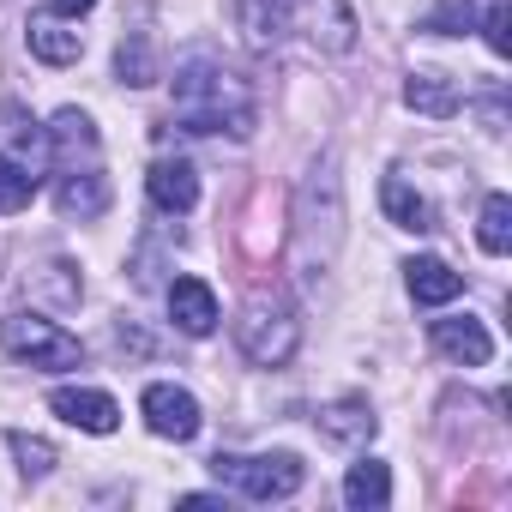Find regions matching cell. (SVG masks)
<instances>
[{
    "label": "cell",
    "instance_id": "obj_1",
    "mask_svg": "<svg viewBox=\"0 0 512 512\" xmlns=\"http://www.w3.org/2000/svg\"><path fill=\"white\" fill-rule=\"evenodd\" d=\"M169 103L181 133H199V139H253V127H260L253 85L217 55H187L169 79Z\"/></svg>",
    "mask_w": 512,
    "mask_h": 512
},
{
    "label": "cell",
    "instance_id": "obj_2",
    "mask_svg": "<svg viewBox=\"0 0 512 512\" xmlns=\"http://www.w3.org/2000/svg\"><path fill=\"white\" fill-rule=\"evenodd\" d=\"M338 241H344V181H338V157L326 151L296 187V278L302 284L326 278V266L338 260Z\"/></svg>",
    "mask_w": 512,
    "mask_h": 512
},
{
    "label": "cell",
    "instance_id": "obj_3",
    "mask_svg": "<svg viewBox=\"0 0 512 512\" xmlns=\"http://www.w3.org/2000/svg\"><path fill=\"white\" fill-rule=\"evenodd\" d=\"M235 344L253 368H284L296 350H302V320L284 296H253L241 314H235Z\"/></svg>",
    "mask_w": 512,
    "mask_h": 512
},
{
    "label": "cell",
    "instance_id": "obj_4",
    "mask_svg": "<svg viewBox=\"0 0 512 512\" xmlns=\"http://www.w3.org/2000/svg\"><path fill=\"white\" fill-rule=\"evenodd\" d=\"M0 350L13 362H25V368H43V374H61V368L85 362V344L67 326H55L49 314H37V308H13L0 320Z\"/></svg>",
    "mask_w": 512,
    "mask_h": 512
},
{
    "label": "cell",
    "instance_id": "obj_5",
    "mask_svg": "<svg viewBox=\"0 0 512 512\" xmlns=\"http://www.w3.org/2000/svg\"><path fill=\"white\" fill-rule=\"evenodd\" d=\"M211 476L247 500H290L302 482H308V464L296 452H217L211 458Z\"/></svg>",
    "mask_w": 512,
    "mask_h": 512
},
{
    "label": "cell",
    "instance_id": "obj_6",
    "mask_svg": "<svg viewBox=\"0 0 512 512\" xmlns=\"http://www.w3.org/2000/svg\"><path fill=\"white\" fill-rule=\"evenodd\" d=\"M272 7L284 13L290 31H308L314 49H326V55H350L356 49V13L344 7V0H272Z\"/></svg>",
    "mask_w": 512,
    "mask_h": 512
},
{
    "label": "cell",
    "instance_id": "obj_7",
    "mask_svg": "<svg viewBox=\"0 0 512 512\" xmlns=\"http://www.w3.org/2000/svg\"><path fill=\"white\" fill-rule=\"evenodd\" d=\"M139 416H145V428H151L157 440H175V446L205 428L199 398H193L187 386H175V380H151V386L139 392Z\"/></svg>",
    "mask_w": 512,
    "mask_h": 512
},
{
    "label": "cell",
    "instance_id": "obj_8",
    "mask_svg": "<svg viewBox=\"0 0 512 512\" xmlns=\"http://www.w3.org/2000/svg\"><path fill=\"white\" fill-rule=\"evenodd\" d=\"M428 344H434L446 362H458V368H488V362H494V332H488L476 314H446V320H434V326H428Z\"/></svg>",
    "mask_w": 512,
    "mask_h": 512
},
{
    "label": "cell",
    "instance_id": "obj_9",
    "mask_svg": "<svg viewBox=\"0 0 512 512\" xmlns=\"http://www.w3.org/2000/svg\"><path fill=\"white\" fill-rule=\"evenodd\" d=\"M49 410L67 428H79V434H115L121 428V404L109 392H97V386H55L49 392Z\"/></svg>",
    "mask_w": 512,
    "mask_h": 512
},
{
    "label": "cell",
    "instance_id": "obj_10",
    "mask_svg": "<svg viewBox=\"0 0 512 512\" xmlns=\"http://www.w3.org/2000/svg\"><path fill=\"white\" fill-rule=\"evenodd\" d=\"M55 211H61V217H79V223L103 217V211H109V175H103V163L55 169Z\"/></svg>",
    "mask_w": 512,
    "mask_h": 512
},
{
    "label": "cell",
    "instance_id": "obj_11",
    "mask_svg": "<svg viewBox=\"0 0 512 512\" xmlns=\"http://www.w3.org/2000/svg\"><path fill=\"white\" fill-rule=\"evenodd\" d=\"M145 193H151V205H157L163 217H187V211L199 205V169H193L187 157H157V163L145 169Z\"/></svg>",
    "mask_w": 512,
    "mask_h": 512
},
{
    "label": "cell",
    "instance_id": "obj_12",
    "mask_svg": "<svg viewBox=\"0 0 512 512\" xmlns=\"http://www.w3.org/2000/svg\"><path fill=\"white\" fill-rule=\"evenodd\" d=\"M49 151H55V169H79V163H103V139H97V121L85 109H61L49 127Z\"/></svg>",
    "mask_w": 512,
    "mask_h": 512
},
{
    "label": "cell",
    "instance_id": "obj_13",
    "mask_svg": "<svg viewBox=\"0 0 512 512\" xmlns=\"http://www.w3.org/2000/svg\"><path fill=\"white\" fill-rule=\"evenodd\" d=\"M169 320H175V332H187V338H211L217 320H223L217 290H211L205 278H175V284H169Z\"/></svg>",
    "mask_w": 512,
    "mask_h": 512
},
{
    "label": "cell",
    "instance_id": "obj_14",
    "mask_svg": "<svg viewBox=\"0 0 512 512\" xmlns=\"http://www.w3.org/2000/svg\"><path fill=\"white\" fill-rule=\"evenodd\" d=\"M25 43H31V55H37L43 67H73V61L85 55V31H73L55 7H49V13H31Z\"/></svg>",
    "mask_w": 512,
    "mask_h": 512
},
{
    "label": "cell",
    "instance_id": "obj_15",
    "mask_svg": "<svg viewBox=\"0 0 512 512\" xmlns=\"http://www.w3.org/2000/svg\"><path fill=\"white\" fill-rule=\"evenodd\" d=\"M314 428H320L326 446H368V440L380 434V416H374L368 398H338V404H326V410L314 416Z\"/></svg>",
    "mask_w": 512,
    "mask_h": 512
},
{
    "label": "cell",
    "instance_id": "obj_16",
    "mask_svg": "<svg viewBox=\"0 0 512 512\" xmlns=\"http://www.w3.org/2000/svg\"><path fill=\"white\" fill-rule=\"evenodd\" d=\"M404 290L422 308H446V302L464 296V272H452L446 260H434V253H416V260L404 266Z\"/></svg>",
    "mask_w": 512,
    "mask_h": 512
},
{
    "label": "cell",
    "instance_id": "obj_17",
    "mask_svg": "<svg viewBox=\"0 0 512 512\" xmlns=\"http://www.w3.org/2000/svg\"><path fill=\"white\" fill-rule=\"evenodd\" d=\"M404 103H410L416 115H428V121H452V115H458V85H452L446 73H434V67H416V73L404 79Z\"/></svg>",
    "mask_w": 512,
    "mask_h": 512
},
{
    "label": "cell",
    "instance_id": "obj_18",
    "mask_svg": "<svg viewBox=\"0 0 512 512\" xmlns=\"http://www.w3.org/2000/svg\"><path fill=\"white\" fill-rule=\"evenodd\" d=\"M344 506L350 512H386L392 506V470L380 458H356L344 476Z\"/></svg>",
    "mask_w": 512,
    "mask_h": 512
},
{
    "label": "cell",
    "instance_id": "obj_19",
    "mask_svg": "<svg viewBox=\"0 0 512 512\" xmlns=\"http://www.w3.org/2000/svg\"><path fill=\"white\" fill-rule=\"evenodd\" d=\"M0 151L19 157V163H37L49 151V133L37 127V115L25 103H0Z\"/></svg>",
    "mask_w": 512,
    "mask_h": 512
},
{
    "label": "cell",
    "instance_id": "obj_20",
    "mask_svg": "<svg viewBox=\"0 0 512 512\" xmlns=\"http://www.w3.org/2000/svg\"><path fill=\"white\" fill-rule=\"evenodd\" d=\"M380 211H386L398 229H410V235H428V229H434V205H428L404 175H386V181H380Z\"/></svg>",
    "mask_w": 512,
    "mask_h": 512
},
{
    "label": "cell",
    "instance_id": "obj_21",
    "mask_svg": "<svg viewBox=\"0 0 512 512\" xmlns=\"http://www.w3.org/2000/svg\"><path fill=\"white\" fill-rule=\"evenodd\" d=\"M235 13H241V31H247V43L253 49H278L284 43V13L272 7V0H235Z\"/></svg>",
    "mask_w": 512,
    "mask_h": 512
},
{
    "label": "cell",
    "instance_id": "obj_22",
    "mask_svg": "<svg viewBox=\"0 0 512 512\" xmlns=\"http://www.w3.org/2000/svg\"><path fill=\"white\" fill-rule=\"evenodd\" d=\"M476 241H482V253H512V199L506 193H488L482 199V217H476Z\"/></svg>",
    "mask_w": 512,
    "mask_h": 512
},
{
    "label": "cell",
    "instance_id": "obj_23",
    "mask_svg": "<svg viewBox=\"0 0 512 512\" xmlns=\"http://www.w3.org/2000/svg\"><path fill=\"white\" fill-rule=\"evenodd\" d=\"M115 73H121V85H157V55H151V37L145 31H127L121 37Z\"/></svg>",
    "mask_w": 512,
    "mask_h": 512
},
{
    "label": "cell",
    "instance_id": "obj_24",
    "mask_svg": "<svg viewBox=\"0 0 512 512\" xmlns=\"http://www.w3.org/2000/svg\"><path fill=\"white\" fill-rule=\"evenodd\" d=\"M37 187H43V175L31 163H19V157L0 151V211H25L37 199Z\"/></svg>",
    "mask_w": 512,
    "mask_h": 512
},
{
    "label": "cell",
    "instance_id": "obj_25",
    "mask_svg": "<svg viewBox=\"0 0 512 512\" xmlns=\"http://www.w3.org/2000/svg\"><path fill=\"white\" fill-rule=\"evenodd\" d=\"M416 31H428V37H464V31H476V0H434Z\"/></svg>",
    "mask_w": 512,
    "mask_h": 512
},
{
    "label": "cell",
    "instance_id": "obj_26",
    "mask_svg": "<svg viewBox=\"0 0 512 512\" xmlns=\"http://www.w3.org/2000/svg\"><path fill=\"white\" fill-rule=\"evenodd\" d=\"M7 446H13L25 482H43V476L55 470V446H49V440H37V434H7Z\"/></svg>",
    "mask_w": 512,
    "mask_h": 512
},
{
    "label": "cell",
    "instance_id": "obj_27",
    "mask_svg": "<svg viewBox=\"0 0 512 512\" xmlns=\"http://www.w3.org/2000/svg\"><path fill=\"white\" fill-rule=\"evenodd\" d=\"M482 43L506 61L512 55V7H506V0H494V7L482 13Z\"/></svg>",
    "mask_w": 512,
    "mask_h": 512
},
{
    "label": "cell",
    "instance_id": "obj_28",
    "mask_svg": "<svg viewBox=\"0 0 512 512\" xmlns=\"http://www.w3.org/2000/svg\"><path fill=\"white\" fill-rule=\"evenodd\" d=\"M49 7H55V13H61V19H85V13H91V7H97V0H49Z\"/></svg>",
    "mask_w": 512,
    "mask_h": 512
},
{
    "label": "cell",
    "instance_id": "obj_29",
    "mask_svg": "<svg viewBox=\"0 0 512 512\" xmlns=\"http://www.w3.org/2000/svg\"><path fill=\"white\" fill-rule=\"evenodd\" d=\"M181 506H187V512H205V506H223V500H217V494H181Z\"/></svg>",
    "mask_w": 512,
    "mask_h": 512
}]
</instances>
